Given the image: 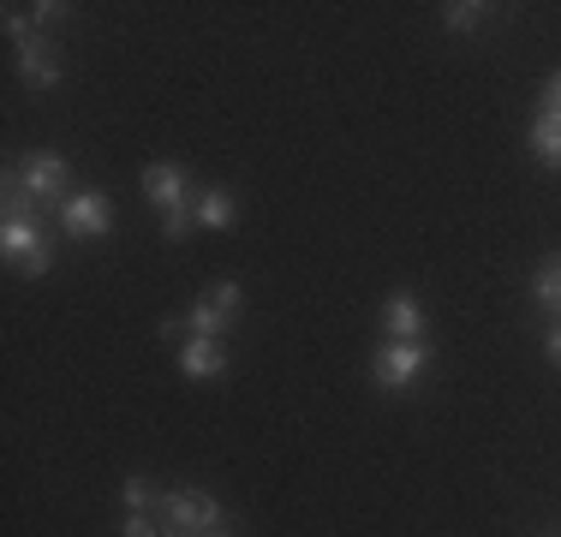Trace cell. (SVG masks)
<instances>
[{
	"mask_svg": "<svg viewBox=\"0 0 561 537\" xmlns=\"http://www.w3.org/2000/svg\"><path fill=\"white\" fill-rule=\"evenodd\" d=\"M0 245H7V263H19L24 275H48V263H55V251H48L43 227H36L31 215H7V227H0Z\"/></svg>",
	"mask_w": 561,
	"mask_h": 537,
	"instance_id": "obj_3",
	"label": "cell"
},
{
	"mask_svg": "<svg viewBox=\"0 0 561 537\" xmlns=\"http://www.w3.org/2000/svg\"><path fill=\"white\" fill-rule=\"evenodd\" d=\"M543 114H561V72L543 84Z\"/></svg>",
	"mask_w": 561,
	"mask_h": 537,
	"instance_id": "obj_17",
	"label": "cell"
},
{
	"mask_svg": "<svg viewBox=\"0 0 561 537\" xmlns=\"http://www.w3.org/2000/svg\"><path fill=\"white\" fill-rule=\"evenodd\" d=\"M180 370H185V376H221V370H227V346H221V341H204V334H192V341L180 346Z\"/></svg>",
	"mask_w": 561,
	"mask_h": 537,
	"instance_id": "obj_10",
	"label": "cell"
},
{
	"mask_svg": "<svg viewBox=\"0 0 561 537\" xmlns=\"http://www.w3.org/2000/svg\"><path fill=\"white\" fill-rule=\"evenodd\" d=\"M382 334H389V341H424V305L412 299V293H394V299L382 305Z\"/></svg>",
	"mask_w": 561,
	"mask_h": 537,
	"instance_id": "obj_9",
	"label": "cell"
},
{
	"mask_svg": "<svg viewBox=\"0 0 561 537\" xmlns=\"http://www.w3.org/2000/svg\"><path fill=\"white\" fill-rule=\"evenodd\" d=\"M7 36L19 43V72L31 78L36 90L60 84V60H55V43H48L43 31H31V19L24 12H7Z\"/></svg>",
	"mask_w": 561,
	"mask_h": 537,
	"instance_id": "obj_2",
	"label": "cell"
},
{
	"mask_svg": "<svg viewBox=\"0 0 561 537\" xmlns=\"http://www.w3.org/2000/svg\"><path fill=\"white\" fill-rule=\"evenodd\" d=\"M156 519H162L168 537H204V532L221 526V507H216V495H204V490H168L162 502H156Z\"/></svg>",
	"mask_w": 561,
	"mask_h": 537,
	"instance_id": "obj_1",
	"label": "cell"
},
{
	"mask_svg": "<svg viewBox=\"0 0 561 537\" xmlns=\"http://www.w3.org/2000/svg\"><path fill=\"white\" fill-rule=\"evenodd\" d=\"M550 358H556V365H561V322H556V329H550Z\"/></svg>",
	"mask_w": 561,
	"mask_h": 537,
	"instance_id": "obj_19",
	"label": "cell"
},
{
	"mask_svg": "<svg viewBox=\"0 0 561 537\" xmlns=\"http://www.w3.org/2000/svg\"><path fill=\"white\" fill-rule=\"evenodd\" d=\"M424 365H431L424 341H382L377 358H370V376H377V388H407V382H419Z\"/></svg>",
	"mask_w": 561,
	"mask_h": 537,
	"instance_id": "obj_4",
	"label": "cell"
},
{
	"mask_svg": "<svg viewBox=\"0 0 561 537\" xmlns=\"http://www.w3.org/2000/svg\"><path fill=\"white\" fill-rule=\"evenodd\" d=\"M490 7H478V0H454V7H443V24L448 31H472V24H484Z\"/></svg>",
	"mask_w": 561,
	"mask_h": 537,
	"instance_id": "obj_13",
	"label": "cell"
},
{
	"mask_svg": "<svg viewBox=\"0 0 561 537\" xmlns=\"http://www.w3.org/2000/svg\"><path fill=\"white\" fill-rule=\"evenodd\" d=\"M538 305H543V311H561V263L538 268Z\"/></svg>",
	"mask_w": 561,
	"mask_h": 537,
	"instance_id": "obj_14",
	"label": "cell"
},
{
	"mask_svg": "<svg viewBox=\"0 0 561 537\" xmlns=\"http://www.w3.org/2000/svg\"><path fill=\"white\" fill-rule=\"evenodd\" d=\"M531 150H538L543 168L561 173V114H538V119H531Z\"/></svg>",
	"mask_w": 561,
	"mask_h": 537,
	"instance_id": "obj_12",
	"label": "cell"
},
{
	"mask_svg": "<svg viewBox=\"0 0 561 537\" xmlns=\"http://www.w3.org/2000/svg\"><path fill=\"white\" fill-rule=\"evenodd\" d=\"M60 12H66V7H60V0H43V7H36V24H55V19H60Z\"/></svg>",
	"mask_w": 561,
	"mask_h": 537,
	"instance_id": "obj_18",
	"label": "cell"
},
{
	"mask_svg": "<svg viewBox=\"0 0 561 537\" xmlns=\"http://www.w3.org/2000/svg\"><path fill=\"white\" fill-rule=\"evenodd\" d=\"M204 537H227V532H221V526H216V532H204Z\"/></svg>",
	"mask_w": 561,
	"mask_h": 537,
	"instance_id": "obj_20",
	"label": "cell"
},
{
	"mask_svg": "<svg viewBox=\"0 0 561 537\" xmlns=\"http://www.w3.org/2000/svg\"><path fill=\"white\" fill-rule=\"evenodd\" d=\"M119 537H162V519H150V514H126Z\"/></svg>",
	"mask_w": 561,
	"mask_h": 537,
	"instance_id": "obj_16",
	"label": "cell"
},
{
	"mask_svg": "<svg viewBox=\"0 0 561 537\" xmlns=\"http://www.w3.org/2000/svg\"><path fill=\"white\" fill-rule=\"evenodd\" d=\"M126 514H150V502H156V483L150 478H126Z\"/></svg>",
	"mask_w": 561,
	"mask_h": 537,
	"instance_id": "obj_15",
	"label": "cell"
},
{
	"mask_svg": "<svg viewBox=\"0 0 561 537\" xmlns=\"http://www.w3.org/2000/svg\"><path fill=\"white\" fill-rule=\"evenodd\" d=\"M19 180H24V197L31 204H66V185H72V173H66V156H55V150H36L31 161L19 168Z\"/></svg>",
	"mask_w": 561,
	"mask_h": 537,
	"instance_id": "obj_6",
	"label": "cell"
},
{
	"mask_svg": "<svg viewBox=\"0 0 561 537\" xmlns=\"http://www.w3.org/2000/svg\"><path fill=\"white\" fill-rule=\"evenodd\" d=\"M192 221H197V227H233V221H239V204H233V192H227V185H209V192H197V204H192Z\"/></svg>",
	"mask_w": 561,
	"mask_h": 537,
	"instance_id": "obj_11",
	"label": "cell"
},
{
	"mask_svg": "<svg viewBox=\"0 0 561 537\" xmlns=\"http://www.w3.org/2000/svg\"><path fill=\"white\" fill-rule=\"evenodd\" d=\"M60 227L72 239H102L114 227V204H108V192H72L60 204Z\"/></svg>",
	"mask_w": 561,
	"mask_h": 537,
	"instance_id": "obj_8",
	"label": "cell"
},
{
	"mask_svg": "<svg viewBox=\"0 0 561 537\" xmlns=\"http://www.w3.org/2000/svg\"><path fill=\"white\" fill-rule=\"evenodd\" d=\"M144 192H150V204L162 215H192L197 204V185L185 168H173V161H156V168H144Z\"/></svg>",
	"mask_w": 561,
	"mask_h": 537,
	"instance_id": "obj_7",
	"label": "cell"
},
{
	"mask_svg": "<svg viewBox=\"0 0 561 537\" xmlns=\"http://www.w3.org/2000/svg\"><path fill=\"white\" fill-rule=\"evenodd\" d=\"M233 317H239V281H216V287L204 293V305L185 311V329L204 334V341H221V334L233 329Z\"/></svg>",
	"mask_w": 561,
	"mask_h": 537,
	"instance_id": "obj_5",
	"label": "cell"
}]
</instances>
